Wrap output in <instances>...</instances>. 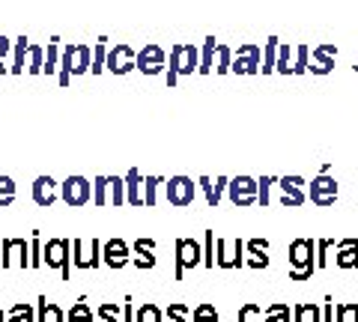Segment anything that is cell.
<instances>
[{"instance_id":"cell-1","label":"cell","mask_w":358,"mask_h":322,"mask_svg":"<svg viewBox=\"0 0 358 322\" xmlns=\"http://www.w3.org/2000/svg\"><path fill=\"white\" fill-rule=\"evenodd\" d=\"M289 281H310L317 272V242L313 239H293L287 248Z\"/></svg>"},{"instance_id":"cell-2","label":"cell","mask_w":358,"mask_h":322,"mask_svg":"<svg viewBox=\"0 0 358 322\" xmlns=\"http://www.w3.org/2000/svg\"><path fill=\"white\" fill-rule=\"evenodd\" d=\"M200 63V51L197 45H188V42H176L167 54V87H176L179 78H188L192 72H197Z\"/></svg>"},{"instance_id":"cell-3","label":"cell","mask_w":358,"mask_h":322,"mask_svg":"<svg viewBox=\"0 0 358 322\" xmlns=\"http://www.w3.org/2000/svg\"><path fill=\"white\" fill-rule=\"evenodd\" d=\"M90 57H93V45H66L60 51V69H57V81L60 87H69L75 75H87L90 72Z\"/></svg>"},{"instance_id":"cell-4","label":"cell","mask_w":358,"mask_h":322,"mask_svg":"<svg viewBox=\"0 0 358 322\" xmlns=\"http://www.w3.org/2000/svg\"><path fill=\"white\" fill-rule=\"evenodd\" d=\"M42 265L57 269L63 281H72V242L60 236L42 242Z\"/></svg>"},{"instance_id":"cell-5","label":"cell","mask_w":358,"mask_h":322,"mask_svg":"<svg viewBox=\"0 0 358 322\" xmlns=\"http://www.w3.org/2000/svg\"><path fill=\"white\" fill-rule=\"evenodd\" d=\"M173 254H176V269H173L176 281H182V277L192 269L203 265V248H200L197 239H176Z\"/></svg>"},{"instance_id":"cell-6","label":"cell","mask_w":358,"mask_h":322,"mask_svg":"<svg viewBox=\"0 0 358 322\" xmlns=\"http://www.w3.org/2000/svg\"><path fill=\"white\" fill-rule=\"evenodd\" d=\"M305 194L310 197L313 206L329 209V206H334V200L341 197V182L334 180L331 173H317V176L310 180V188H308Z\"/></svg>"},{"instance_id":"cell-7","label":"cell","mask_w":358,"mask_h":322,"mask_svg":"<svg viewBox=\"0 0 358 322\" xmlns=\"http://www.w3.org/2000/svg\"><path fill=\"white\" fill-rule=\"evenodd\" d=\"M60 200L66 206H72V209H81L87 206L90 200H93V182L87 180V176H66L63 185H60Z\"/></svg>"},{"instance_id":"cell-8","label":"cell","mask_w":358,"mask_h":322,"mask_svg":"<svg viewBox=\"0 0 358 322\" xmlns=\"http://www.w3.org/2000/svg\"><path fill=\"white\" fill-rule=\"evenodd\" d=\"M72 265L81 272L102 265V242L99 239H72Z\"/></svg>"},{"instance_id":"cell-9","label":"cell","mask_w":358,"mask_h":322,"mask_svg":"<svg viewBox=\"0 0 358 322\" xmlns=\"http://www.w3.org/2000/svg\"><path fill=\"white\" fill-rule=\"evenodd\" d=\"M215 265L224 272L245 265V242L242 239H215Z\"/></svg>"},{"instance_id":"cell-10","label":"cell","mask_w":358,"mask_h":322,"mask_svg":"<svg viewBox=\"0 0 358 322\" xmlns=\"http://www.w3.org/2000/svg\"><path fill=\"white\" fill-rule=\"evenodd\" d=\"M0 269H30V242L24 239L0 242Z\"/></svg>"},{"instance_id":"cell-11","label":"cell","mask_w":358,"mask_h":322,"mask_svg":"<svg viewBox=\"0 0 358 322\" xmlns=\"http://www.w3.org/2000/svg\"><path fill=\"white\" fill-rule=\"evenodd\" d=\"M260 54H263V48L257 45V42H242L239 48H233L230 72L233 75H257L260 72Z\"/></svg>"},{"instance_id":"cell-12","label":"cell","mask_w":358,"mask_h":322,"mask_svg":"<svg viewBox=\"0 0 358 322\" xmlns=\"http://www.w3.org/2000/svg\"><path fill=\"white\" fill-rule=\"evenodd\" d=\"M227 197L236 209L257 206V180L254 176H245V173L233 176V180H227Z\"/></svg>"},{"instance_id":"cell-13","label":"cell","mask_w":358,"mask_h":322,"mask_svg":"<svg viewBox=\"0 0 358 322\" xmlns=\"http://www.w3.org/2000/svg\"><path fill=\"white\" fill-rule=\"evenodd\" d=\"M134 69L143 72V75H162L167 69V51L162 45H155V42H150V45H143L138 54H134Z\"/></svg>"},{"instance_id":"cell-14","label":"cell","mask_w":358,"mask_h":322,"mask_svg":"<svg viewBox=\"0 0 358 322\" xmlns=\"http://www.w3.org/2000/svg\"><path fill=\"white\" fill-rule=\"evenodd\" d=\"M167 203L171 206H192L194 203V194H197V182H192V176H173V180H167Z\"/></svg>"},{"instance_id":"cell-15","label":"cell","mask_w":358,"mask_h":322,"mask_svg":"<svg viewBox=\"0 0 358 322\" xmlns=\"http://www.w3.org/2000/svg\"><path fill=\"white\" fill-rule=\"evenodd\" d=\"M131 263V245L126 239H108L102 245V265H108V269H126V265Z\"/></svg>"},{"instance_id":"cell-16","label":"cell","mask_w":358,"mask_h":322,"mask_svg":"<svg viewBox=\"0 0 358 322\" xmlns=\"http://www.w3.org/2000/svg\"><path fill=\"white\" fill-rule=\"evenodd\" d=\"M334 60H338V45L331 42H322V45L310 48V63H308V72L310 75H331L334 72Z\"/></svg>"},{"instance_id":"cell-17","label":"cell","mask_w":358,"mask_h":322,"mask_svg":"<svg viewBox=\"0 0 358 322\" xmlns=\"http://www.w3.org/2000/svg\"><path fill=\"white\" fill-rule=\"evenodd\" d=\"M134 51L131 45H114V48H108V57H105V69L108 72H114V75H129L134 69Z\"/></svg>"},{"instance_id":"cell-18","label":"cell","mask_w":358,"mask_h":322,"mask_svg":"<svg viewBox=\"0 0 358 322\" xmlns=\"http://www.w3.org/2000/svg\"><path fill=\"white\" fill-rule=\"evenodd\" d=\"M57 200H60V185L54 182L51 176H36V180H33V203L48 209L57 203Z\"/></svg>"},{"instance_id":"cell-19","label":"cell","mask_w":358,"mask_h":322,"mask_svg":"<svg viewBox=\"0 0 358 322\" xmlns=\"http://www.w3.org/2000/svg\"><path fill=\"white\" fill-rule=\"evenodd\" d=\"M334 265L343 272L358 269V239H341L334 242Z\"/></svg>"},{"instance_id":"cell-20","label":"cell","mask_w":358,"mask_h":322,"mask_svg":"<svg viewBox=\"0 0 358 322\" xmlns=\"http://www.w3.org/2000/svg\"><path fill=\"white\" fill-rule=\"evenodd\" d=\"M131 263H134V269H141V272H150L155 269V239H138L131 245Z\"/></svg>"},{"instance_id":"cell-21","label":"cell","mask_w":358,"mask_h":322,"mask_svg":"<svg viewBox=\"0 0 358 322\" xmlns=\"http://www.w3.org/2000/svg\"><path fill=\"white\" fill-rule=\"evenodd\" d=\"M197 188H200V191H203V197H206V206H209V209H218L221 197L227 194V176H218L215 182H212L209 176H200V180H197Z\"/></svg>"},{"instance_id":"cell-22","label":"cell","mask_w":358,"mask_h":322,"mask_svg":"<svg viewBox=\"0 0 358 322\" xmlns=\"http://www.w3.org/2000/svg\"><path fill=\"white\" fill-rule=\"evenodd\" d=\"M126 203L129 206H143V176L138 168H131L126 176Z\"/></svg>"},{"instance_id":"cell-23","label":"cell","mask_w":358,"mask_h":322,"mask_svg":"<svg viewBox=\"0 0 358 322\" xmlns=\"http://www.w3.org/2000/svg\"><path fill=\"white\" fill-rule=\"evenodd\" d=\"M36 322H66V314L60 310V305H51L45 295H39V302H36Z\"/></svg>"},{"instance_id":"cell-24","label":"cell","mask_w":358,"mask_h":322,"mask_svg":"<svg viewBox=\"0 0 358 322\" xmlns=\"http://www.w3.org/2000/svg\"><path fill=\"white\" fill-rule=\"evenodd\" d=\"M278 45H281V39L278 36H268L266 45H263V54H260V72L263 75H272L275 72V60H278Z\"/></svg>"},{"instance_id":"cell-25","label":"cell","mask_w":358,"mask_h":322,"mask_svg":"<svg viewBox=\"0 0 358 322\" xmlns=\"http://www.w3.org/2000/svg\"><path fill=\"white\" fill-rule=\"evenodd\" d=\"M60 51H63V45H60V39L54 36V39L48 42V48H45L42 75H57V69H60Z\"/></svg>"},{"instance_id":"cell-26","label":"cell","mask_w":358,"mask_h":322,"mask_svg":"<svg viewBox=\"0 0 358 322\" xmlns=\"http://www.w3.org/2000/svg\"><path fill=\"white\" fill-rule=\"evenodd\" d=\"M215 48H218L215 36H206L203 48H200V63H197V72L200 75H212V66H215Z\"/></svg>"},{"instance_id":"cell-27","label":"cell","mask_w":358,"mask_h":322,"mask_svg":"<svg viewBox=\"0 0 358 322\" xmlns=\"http://www.w3.org/2000/svg\"><path fill=\"white\" fill-rule=\"evenodd\" d=\"M27 45H30V39H27V36H18V39L13 42V66H9V72H13V75H21V72H24Z\"/></svg>"},{"instance_id":"cell-28","label":"cell","mask_w":358,"mask_h":322,"mask_svg":"<svg viewBox=\"0 0 358 322\" xmlns=\"http://www.w3.org/2000/svg\"><path fill=\"white\" fill-rule=\"evenodd\" d=\"M293 54H296V45H289V42H281V45H278L275 72H281V75H293Z\"/></svg>"},{"instance_id":"cell-29","label":"cell","mask_w":358,"mask_h":322,"mask_svg":"<svg viewBox=\"0 0 358 322\" xmlns=\"http://www.w3.org/2000/svg\"><path fill=\"white\" fill-rule=\"evenodd\" d=\"M278 191H281V206L284 209H299V206H305V200H308L305 188H278Z\"/></svg>"},{"instance_id":"cell-30","label":"cell","mask_w":358,"mask_h":322,"mask_svg":"<svg viewBox=\"0 0 358 322\" xmlns=\"http://www.w3.org/2000/svg\"><path fill=\"white\" fill-rule=\"evenodd\" d=\"M105 57H108V39H96V48H93V57H90V72L93 75H102L105 72Z\"/></svg>"},{"instance_id":"cell-31","label":"cell","mask_w":358,"mask_h":322,"mask_svg":"<svg viewBox=\"0 0 358 322\" xmlns=\"http://www.w3.org/2000/svg\"><path fill=\"white\" fill-rule=\"evenodd\" d=\"M263 322H293V307L289 305H268V307H263Z\"/></svg>"},{"instance_id":"cell-32","label":"cell","mask_w":358,"mask_h":322,"mask_svg":"<svg viewBox=\"0 0 358 322\" xmlns=\"http://www.w3.org/2000/svg\"><path fill=\"white\" fill-rule=\"evenodd\" d=\"M159 185H164L162 176H143V206L159 203Z\"/></svg>"},{"instance_id":"cell-33","label":"cell","mask_w":358,"mask_h":322,"mask_svg":"<svg viewBox=\"0 0 358 322\" xmlns=\"http://www.w3.org/2000/svg\"><path fill=\"white\" fill-rule=\"evenodd\" d=\"M42 63H45V48L42 45H27V63H24V69L30 75H42Z\"/></svg>"},{"instance_id":"cell-34","label":"cell","mask_w":358,"mask_h":322,"mask_svg":"<svg viewBox=\"0 0 358 322\" xmlns=\"http://www.w3.org/2000/svg\"><path fill=\"white\" fill-rule=\"evenodd\" d=\"M275 180L278 176H260L257 180V206H268L272 203V188H275Z\"/></svg>"},{"instance_id":"cell-35","label":"cell","mask_w":358,"mask_h":322,"mask_svg":"<svg viewBox=\"0 0 358 322\" xmlns=\"http://www.w3.org/2000/svg\"><path fill=\"white\" fill-rule=\"evenodd\" d=\"M293 322H322L320 305H296L293 307Z\"/></svg>"},{"instance_id":"cell-36","label":"cell","mask_w":358,"mask_h":322,"mask_svg":"<svg viewBox=\"0 0 358 322\" xmlns=\"http://www.w3.org/2000/svg\"><path fill=\"white\" fill-rule=\"evenodd\" d=\"M230 63H233V48L230 45H224V42H218V48H215V69L218 75H227L230 72Z\"/></svg>"},{"instance_id":"cell-37","label":"cell","mask_w":358,"mask_h":322,"mask_svg":"<svg viewBox=\"0 0 358 322\" xmlns=\"http://www.w3.org/2000/svg\"><path fill=\"white\" fill-rule=\"evenodd\" d=\"M96 319V314H93V307H90L84 298L78 305H72V310L66 314V322H93Z\"/></svg>"},{"instance_id":"cell-38","label":"cell","mask_w":358,"mask_h":322,"mask_svg":"<svg viewBox=\"0 0 358 322\" xmlns=\"http://www.w3.org/2000/svg\"><path fill=\"white\" fill-rule=\"evenodd\" d=\"M108 182H110V206H122L126 203V180L122 176H108Z\"/></svg>"},{"instance_id":"cell-39","label":"cell","mask_w":358,"mask_h":322,"mask_svg":"<svg viewBox=\"0 0 358 322\" xmlns=\"http://www.w3.org/2000/svg\"><path fill=\"white\" fill-rule=\"evenodd\" d=\"M93 200H96V206H110V182H108V176H96Z\"/></svg>"},{"instance_id":"cell-40","label":"cell","mask_w":358,"mask_h":322,"mask_svg":"<svg viewBox=\"0 0 358 322\" xmlns=\"http://www.w3.org/2000/svg\"><path fill=\"white\" fill-rule=\"evenodd\" d=\"M134 322H164V310L155 305H141L134 310Z\"/></svg>"},{"instance_id":"cell-41","label":"cell","mask_w":358,"mask_h":322,"mask_svg":"<svg viewBox=\"0 0 358 322\" xmlns=\"http://www.w3.org/2000/svg\"><path fill=\"white\" fill-rule=\"evenodd\" d=\"M317 242V272L326 269L329 260H331V251H334V239H313Z\"/></svg>"},{"instance_id":"cell-42","label":"cell","mask_w":358,"mask_h":322,"mask_svg":"<svg viewBox=\"0 0 358 322\" xmlns=\"http://www.w3.org/2000/svg\"><path fill=\"white\" fill-rule=\"evenodd\" d=\"M6 322H36V307L33 305H13Z\"/></svg>"},{"instance_id":"cell-43","label":"cell","mask_w":358,"mask_h":322,"mask_svg":"<svg viewBox=\"0 0 358 322\" xmlns=\"http://www.w3.org/2000/svg\"><path fill=\"white\" fill-rule=\"evenodd\" d=\"M15 200V180L13 176H0V209L13 206Z\"/></svg>"},{"instance_id":"cell-44","label":"cell","mask_w":358,"mask_h":322,"mask_svg":"<svg viewBox=\"0 0 358 322\" xmlns=\"http://www.w3.org/2000/svg\"><path fill=\"white\" fill-rule=\"evenodd\" d=\"M308 63H310V48H308V45H296V54H293V75H308Z\"/></svg>"},{"instance_id":"cell-45","label":"cell","mask_w":358,"mask_h":322,"mask_svg":"<svg viewBox=\"0 0 358 322\" xmlns=\"http://www.w3.org/2000/svg\"><path fill=\"white\" fill-rule=\"evenodd\" d=\"M96 319L99 322H122V305H99Z\"/></svg>"},{"instance_id":"cell-46","label":"cell","mask_w":358,"mask_h":322,"mask_svg":"<svg viewBox=\"0 0 358 322\" xmlns=\"http://www.w3.org/2000/svg\"><path fill=\"white\" fill-rule=\"evenodd\" d=\"M200 248H203V265L206 269H215V233L206 230L203 233V245Z\"/></svg>"},{"instance_id":"cell-47","label":"cell","mask_w":358,"mask_h":322,"mask_svg":"<svg viewBox=\"0 0 358 322\" xmlns=\"http://www.w3.org/2000/svg\"><path fill=\"white\" fill-rule=\"evenodd\" d=\"M164 322H192V307L188 305H167Z\"/></svg>"},{"instance_id":"cell-48","label":"cell","mask_w":358,"mask_h":322,"mask_svg":"<svg viewBox=\"0 0 358 322\" xmlns=\"http://www.w3.org/2000/svg\"><path fill=\"white\" fill-rule=\"evenodd\" d=\"M192 322H221L215 305H197L192 310Z\"/></svg>"},{"instance_id":"cell-49","label":"cell","mask_w":358,"mask_h":322,"mask_svg":"<svg viewBox=\"0 0 358 322\" xmlns=\"http://www.w3.org/2000/svg\"><path fill=\"white\" fill-rule=\"evenodd\" d=\"M334 322H358V305H338L334 307Z\"/></svg>"},{"instance_id":"cell-50","label":"cell","mask_w":358,"mask_h":322,"mask_svg":"<svg viewBox=\"0 0 358 322\" xmlns=\"http://www.w3.org/2000/svg\"><path fill=\"white\" fill-rule=\"evenodd\" d=\"M30 269H42V239H39V233H33V239H30Z\"/></svg>"},{"instance_id":"cell-51","label":"cell","mask_w":358,"mask_h":322,"mask_svg":"<svg viewBox=\"0 0 358 322\" xmlns=\"http://www.w3.org/2000/svg\"><path fill=\"white\" fill-rule=\"evenodd\" d=\"M239 322H263V307L260 305H245V307H239Z\"/></svg>"},{"instance_id":"cell-52","label":"cell","mask_w":358,"mask_h":322,"mask_svg":"<svg viewBox=\"0 0 358 322\" xmlns=\"http://www.w3.org/2000/svg\"><path fill=\"white\" fill-rule=\"evenodd\" d=\"M245 265L254 272H263L268 269V254H245Z\"/></svg>"},{"instance_id":"cell-53","label":"cell","mask_w":358,"mask_h":322,"mask_svg":"<svg viewBox=\"0 0 358 322\" xmlns=\"http://www.w3.org/2000/svg\"><path fill=\"white\" fill-rule=\"evenodd\" d=\"M275 185L278 188H305L308 182H305V176H278Z\"/></svg>"},{"instance_id":"cell-54","label":"cell","mask_w":358,"mask_h":322,"mask_svg":"<svg viewBox=\"0 0 358 322\" xmlns=\"http://www.w3.org/2000/svg\"><path fill=\"white\" fill-rule=\"evenodd\" d=\"M245 254H268V242L266 239H248L245 242Z\"/></svg>"},{"instance_id":"cell-55","label":"cell","mask_w":358,"mask_h":322,"mask_svg":"<svg viewBox=\"0 0 358 322\" xmlns=\"http://www.w3.org/2000/svg\"><path fill=\"white\" fill-rule=\"evenodd\" d=\"M320 310H322V322H334V302L331 298H326V302L320 305Z\"/></svg>"},{"instance_id":"cell-56","label":"cell","mask_w":358,"mask_h":322,"mask_svg":"<svg viewBox=\"0 0 358 322\" xmlns=\"http://www.w3.org/2000/svg\"><path fill=\"white\" fill-rule=\"evenodd\" d=\"M122 322H134V307H131V295H126V305H122Z\"/></svg>"},{"instance_id":"cell-57","label":"cell","mask_w":358,"mask_h":322,"mask_svg":"<svg viewBox=\"0 0 358 322\" xmlns=\"http://www.w3.org/2000/svg\"><path fill=\"white\" fill-rule=\"evenodd\" d=\"M9 51H13V42H9L6 36H0V60H3Z\"/></svg>"},{"instance_id":"cell-58","label":"cell","mask_w":358,"mask_h":322,"mask_svg":"<svg viewBox=\"0 0 358 322\" xmlns=\"http://www.w3.org/2000/svg\"><path fill=\"white\" fill-rule=\"evenodd\" d=\"M0 75H9V66H6L3 60H0Z\"/></svg>"},{"instance_id":"cell-59","label":"cell","mask_w":358,"mask_h":322,"mask_svg":"<svg viewBox=\"0 0 358 322\" xmlns=\"http://www.w3.org/2000/svg\"><path fill=\"white\" fill-rule=\"evenodd\" d=\"M0 322H6V316H3V310H0Z\"/></svg>"},{"instance_id":"cell-60","label":"cell","mask_w":358,"mask_h":322,"mask_svg":"<svg viewBox=\"0 0 358 322\" xmlns=\"http://www.w3.org/2000/svg\"><path fill=\"white\" fill-rule=\"evenodd\" d=\"M352 69H355V72H358V60H355V66H352Z\"/></svg>"}]
</instances>
